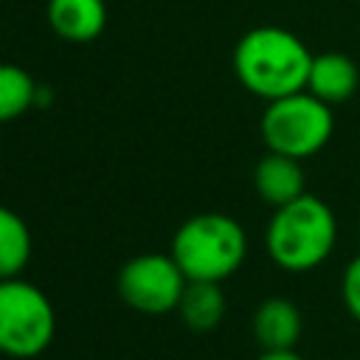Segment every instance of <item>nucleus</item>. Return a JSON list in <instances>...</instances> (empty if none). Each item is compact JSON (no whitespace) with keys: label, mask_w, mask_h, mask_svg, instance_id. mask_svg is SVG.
Masks as SVG:
<instances>
[{"label":"nucleus","mask_w":360,"mask_h":360,"mask_svg":"<svg viewBox=\"0 0 360 360\" xmlns=\"http://www.w3.org/2000/svg\"><path fill=\"white\" fill-rule=\"evenodd\" d=\"M56 312L51 298L25 278L0 281V354L34 360L53 343Z\"/></svg>","instance_id":"nucleus-5"},{"label":"nucleus","mask_w":360,"mask_h":360,"mask_svg":"<svg viewBox=\"0 0 360 360\" xmlns=\"http://www.w3.org/2000/svg\"><path fill=\"white\" fill-rule=\"evenodd\" d=\"M256 360H304V357L292 349H276V352H262Z\"/></svg>","instance_id":"nucleus-15"},{"label":"nucleus","mask_w":360,"mask_h":360,"mask_svg":"<svg viewBox=\"0 0 360 360\" xmlns=\"http://www.w3.org/2000/svg\"><path fill=\"white\" fill-rule=\"evenodd\" d=\"M259 132L267 152L307 160L329 143L335 132V115L326 101H321L309 90H298L292 96L267 101Z\"/></svg>","instance_id":"nucleus-4"},{"label":"nucleus","mask_w":360,"mask_h":360,"mask_svg":"<svg viewBox=\"0 0 360 360\" xmlns=\"http://www.w3.org/2000/svg\"><path fill=\"white\" fill-rule=\"evenodd\" d=\"M177 312L191 332H211L225 318V292L217 281H188Z\"/></svg>","instance_id":"nucleus-11"},{"label":"nucleus","mask_w":360,"mask_h":360,"mask_svg":"<svg viewBox=\"0 0 360 360\" xmlns=\"http://www.w3.org/2000/svg\"><path fill=\"white\" fill-rule=\"evenodd\" d=\"M340 295H343V304H346L349 315L360 323V256H354L346 264L343 278H340Z\"/></svg>","instance_id":"nucleus-14"},{"label":"nucleus","mask_w":360,"mask_h":360,"mask_svg":"<svg viewBox=\"0 0 360 360\" xmlns=\"http://www.w3.org/2000/svg\"><path fill=\"white\" fill-rule=\"evenodd\" d=\"M335 242L338 219L332 208L315 194H301L298 200L273 208L264 231L267 256L287 273L315 270L329 259Z\"/></svg>","instance_id":"nucleus-2"},{"label":"nucleus","mask_w":360,"mask_h":360,"mask_svg":"<svg viewBox=\"0 0 360 360\" xmlns=\"http://www.w3.org/2000/svg\"><path fill=\"white\" fill-rule=\"evenodd\" d=\"M172 259L188 281H225L248 256L245 228L219 211L188 217L172 236Z\"/></svg>","instance_id":"nucleus-3"},{"label":"nucleus","mask_w":360,"mask_h":360,"mask_svg":"<svg viewBox=\"0 0 360 360\" xmlns=\"http://www.w3.org/2000/svg\"><path fill=\"white\" fill-rule=\"evenodd\" d=\"M312 56L315 53H309L304 39L292 31L281 25H256L245 31L233 48V73L248 93L276 101L307 90Z\"/></svg>","instance_id":"nucleus-1"},{"label":"nucleus","mask_w":360,"mask_h":360,"mask_svg":"<svg viewBox=\"0 0 360 360\" xmlns=\"http://www.w3.org/2000/svg\"><path fill=\"white\" fill-rule=\"evenodd\" d=\"M253 188L270 208H281L298 200L301 194H307V177L301 160L278 152H267L253 169Z\"/></svg>","instance_id":"nucleus-7"},{"label":"nucleus","mask_w":360,"mask_h":360,"mask_svg":"<svg viewBox=\"0 0 360 360\" xmlns=\"http://www.w3.org/2000/svg\"><path fill=\"white\" fill-rule=\"evenodd\" d=\"M301 329H304L301 312L290 298L281 295L264 298L253 312V338L264 352L292 349L301 338Z\"/></svg>","instance_id":"nucleus-9"},{"label":"nucleus","mask_w":360,"mask_h":360,"mask_svg":"<svg viewBox=\"0 0 360 360\" xmlns=\"http://www.w3.org/2000/svg\"><path fill=\"white\" fill-rule=\"evenodd\" d=\"M31 250L34 242L25 219L17 211L0 205V281L17 278L28 267Z\"/></svg>","instance_id":"nucleus-12"},{"label":"nucleus","mask_w":360,"mask_h":360,"mask_svg":"<svg viewBox=\"0 0 360 360\" xmlns=\"http://www.w3.org/2000/svg\"><path fill=\"white\" fill-rule=\"evenodd\" d=\"M45 17L56 37L68 42H90L107 25L104 0H48Z\"/></svg>","instance_id":"nucleus-8"},{"label":"nucleus","mask_w":360,"mask_h":360,"mask_svg":"<svg viewBox=\"0 0 360 360\" xmlns=\"http://www.w3.org/2000/svg\"><path fill=\"white\" fill-rule=\"evenodd\" d=\"M357 84H360V70H357L354 59H349L346 53L326 51V53L312 56L307 90L312 96H318L321 101H326L329 107L352 98Z\"/></svg>","instance_id":"nucleus-10"},{"label":"nucleus","mask_w":360,"mask_h":360,"mask_svg":"<svg viewBox=\"0 0 360 360\" xmlns=\"http://www.w3.org/2000/svg\"><path fill=\"white\" fill-rule=\"evenodd\" d=\"M188 278L172 259V253H141L129 259L118 273L121 301L143 315H166L177 309Z\"/></svg>","instance_id":"nucleus-6"},{"label":"nucleus","mask_w":360,"mask_h":360,"mask_svg":"<svg viewBox=\"0 0 360 360\" xmlns=\"http://www.w3.org/2000/svg\"><path fill=\"white\" fill-rule=\"evenodd\" d=\"M53 101V90L48 84H37V98H34V107H42V104H51Z\"/></svg>","instance_id":"nucleus-16"},{"label":"nucleus","mask_w":360,"mask_h":360,"mask_svg":"<svg viewBox=\"0 0 360 360\" xmlns=\"http://www.w3.org/2000/svg\"><path fill=\"white\" fill-rule=\"evenodd\" d=\"M37 82L28 70L11 62H0V124L25 115L34 107Z\"/></svg>","instance_id":"nucleus-13"}]
</instances>
